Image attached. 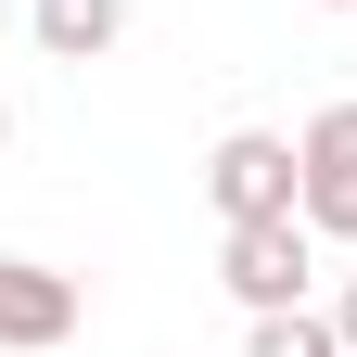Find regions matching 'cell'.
Returning <instances> with one entry per match:
<instances>
[{
	"label": "cell",
	"mask_w": 357,
	"mask_h": 357,
	"mask_svg": "<svg viewBox=\"0 0 357 357\" xmlns=\"http://www.w3.org/2000/svg\"><path fill=\"white\" fill-rule=\"evenodd\" d=\"M294 153H306V230H319V243H357V102H319Z\"/></svg>",
	"instance_id": "obj_3"
},
{
	"label": "cell",
	"mask_w": 357,
	"mask_h": 357,
	"mask_svg": "<svg viewBox=\"0 0 357 357\" xmlns=\"http://www.w3.org/2000/svg\"><path fill=\"white\" fill-rule=\"evenodd\" d=\"M319 13H357V0H319Z\"/></svg>",
	"instance_id": "obj_9"
},
{
	"label": "cell",
	"mask_w": 357,
	"mask_h": 357,
	"mask_svg": "<svg viewBox=\"0 0 357 357\" xmlns=\"http://www.w3.org/2000/svg\"><path fill=\"white\" fill-rule=\"evenodd\" d=\"M0 153H13V102H0Z\"/></svg>",
	"instance_id": "obj_8"
},
{
	"label": "cell",
	"mask_w": 357,
	"mask_h": 357,
	"mask_svg": "<svg viewBox=\"0 0 357 357\" xmlns=\"http://www.w3.org/2000/svg\"><path fill=\"white\" fill-rule=\"evenodd\" d=\"M332 332H344V344H357V281H344V294H332Z\"/></svg>",
	"instance_id": "obj_7"
},
{
	"label": "cell",
	"mask_w": 357,
	"mask_h": 357,
	"mask_svg": "<svg viewBox=\"0 0 357 357\" xmlns=\"http://www.w3.org/2000/svg\"><path fill=\"white\" fill-rule=\"evenodd\" d=\"M306 268H319V230H306V217H243L230 255H217V281L268 319V306H306Z\"/></svg>",
	"instance_id": "obj_2"
},
{
	"label": "cell",
	"mask_w": 357,
	"mask_h": 357,
	"mask_svg": "<svg viewBox=\"0 0 357 357\" xmlns=\"http://www.w3.org/2000/svg\"><path fill=\"white\" fill-rule=\"evenodd\" d=\"M0 344H13V357H52V344H77V281H64V268L0 255Z\"/></svg>",
	"instance_id": "obj_4"
},
{
	"label": "cell",
	"mask_w": 357,
	"mask_h": 357,
	"mask_svg": "<svg viewBox=\"0 0 357 357\" xmlns=\"http://www.w3.org/2000/svg\"><path fill=\"white\" fill-rule=\"evenodd\" d=\"M344 357H357V344H344Z\"/></svg>",
	"instance_id": "obj_10"
},
{
	"label": "cell",
	"mask_w": 357,
	"mask_h": 357,
	"mask_svg": "<svg viewBox=\"0 0 357 357\" xmlns=\"http://www.w3.org/2000/svg\"><path fill=\"white\" fill-rule=\"evenodd\" d=\"M243 357H344V332H332V306H268L243 332Z\"/></svg>",
	"instance_id": "obj_6"
},
{
	"label": "cell",
	"mask_w": 357,
	"mask_h": 357,
	"mask_svg": "<svg viewBox=\"0 0 357 357\" xmlns=\"http://www.w3.org/2000/svg\"><path fill=\"white\" fill-rule=\"evenodd\" d=\"M38 52H52V64H102L115 52V38H128V0H38Z\"/></svg>",
	"instance_id": "obj_5"
},
{
	"label": "cell",
	"mask_w": 357,
	"mask_h": 357,
	"mask_svg": "<svg viewBox=\"0 0 357 357\" xmlns=\"http://www.w3.org/2000/svg\"><path fill=\"white\" fill-rule=\"evenodd\" d=\"M204 192H217V217H306V153L281 141V128H230V141L204 153Z\"/></svg>",
	"instance_id": "obj_1"
}]
</instances>
